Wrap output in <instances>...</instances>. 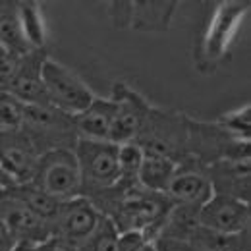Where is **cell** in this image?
Masks as SVG:
<instances>
[{
    "mask_svg": "<svg viewBox=\"0 0 251 251\" xmlns=\"http://www.w3.org/2000/svg\"><path fill=\"white\" fill-rule=\"evenodd\" d=\"M74 155L81 176V195H85L87 191L95 193L118 186V145L110 141L79 137Z\"/></svg>",
    "mask_w": 251,
    "mask_h": 251,
    "instance_id": "6da1fadb",
    "label": "cell"
},
{
    "mask_svg": "<svg viewBox=\"0 0 251 251\" xmlns=\"http://www.w3.org/2000/svg\"><path fill=\"white\" fill-rule=\"evenodd\" d=\"M31 184L58 201L79 197L81 176L74 149L54 147L39 155Z\"/></svg>",
    "mask_w": 251,
    "mask_h": 251,
    "instance_id": "7a4b0ae2",
    "label": "cell"
},
{
    "mask_svg": "<svg viewBox=\"0 0 251 251\" xmlns=\"http://www.w3.org/2000/svg\"><path fill=\"white\" fill-rule=\"evenodd\" d=\"M41 81L50 106L66 116H77L95 99L89 87L70 68L52 58H45L41 64Z\"/></svg>",
    "mask_w": 251,
    "mask_h": 251,
    "instance_id": "3957f363",
    "label": "cell"
},
{
    "mask_svg": "<svg viewBox=\"0 0 251 251\" xmlns=\"http://www.w3.org/2000/svg\"><path fill=\"white\" fill-rule=\"evenodd\" d=\"M37 158L35 143L24 129L0 133V182L4 191L29 184Z\"/></svg>",
    "mask_w": 251,
    "mask_h": 251,
    "instance_id": "277c9868",
    "label": "cell"
},
{
    "mask_svg": "<svg viewBox=\"0 0 251 251\" xmlns=\"http://www.w3.org/2000/svg\"><path fill=\"white\" fill-rule=\"evenodd\" d=\"M250 219V203L220 193H213V197L205 205H201L197 213L201 228L222 236L246 234Z\"/></svg>",
    "mask_w": 251,
    "mask_h": 251,
    "instance_id": "5b68a950",
    "label": "cell"
},
{
    "mask_svg": "<svg viewBox=\"0 0 251 251\" xmlns=\"http://www.w3.org/2000/svg\"><path fill=\"white\" fill-rule=\"evenodd\" d=\"M100 215L102 213L95 207L93 201L83 195L62 201L56 219L50 224L52 238H58L75 248L91 236V232L99 224Z\"/></svg>",
    "mask_w": 251,
    "mask_h": 251,
    "instance_id": "8992f818",
    "label": "cell"
},
{
    "mask_svg": "<svg viewBox=\"0 0 251 251\" xmlns=\"http://www.w3.org/2000/svg\"><path fill=\"white\" fill-rule=\"evenodd\" d=\"M0 222L6 226V230L18 244H27L35 248L52 238L50 224L37 217L8 191L0 193Z\"/></svg>",
    "mask_w": 251,
    "mask_h": 251,
    "instance_id": "52a82bcc",
    "label": "cell"
},
{
    "mask_svg": "<svg viewBox=\"0 0 251 251\" xmlns=\"http://www.w3.org/2000/svg\"><path fill=\"white\" fill-rule=\"evenodd\" d=\"M248 14V2H228L222 4L215 18L211 20L209 31L205 35L203 41V49L207 54V60H217L220 56H224V52L228 50L232 39L236 37L238 27L242 24V18Z\"/></svg>",
    "mask_w": 251,
    "mask_h": 251,
    "instance_id": "ba28073f",
    "label": "cell"
},
{
    "mask_svg": "<svg viewBox=\"0 0 251 251\" xmlns=\"http://www.w3.org/2000/svg\"><path fill=\"white\" fill-rule=\"evenodd\" d=\"M114 100H116V114L114 122L108 133V141L114 145L129 143L139 133L143 120L147 116V106L143 100H137V97L127 91L124 85H114Z\"/></svg>",
    "mask_w": 251,
    "mask_h": 251,
    "instance_id": "9c48e42d",
    "label": "cell"
},
{
    "mask_svg": "<svg viewBox=\"0 0 251 251\" xmlns=\"http://www.w3.org/2000/svg\"><path fill=\"white\" fill-rule=\"evenodd\" d=\"M45 58L37 56V50H31L27 56L20 58L18 70L12 77V81L0 89L14 95L18 100H22L27 106H50L43 81H41V64Z\"/></svg>",
    "mask_w": 251,
    "mask_h": 251,
    "instance_id": "30bf717a",
    "label": "cell"
},
{
    "mask_svg": "<svg viewBox=\"0 0 251 251\" xmlns=\"http://www.w3.org/2000/svg\"><path fill=\"white\" fill-rule=\"evenodd\" d=\"M116 114V100L114 99H97L79 112L77 116H72L74 127L79 131V137L85 139H97V141H108V133L114 122Z\"/></svg>",
    "mask_w": 251,
    "mask_h": 251,
    "instance_id": "8fae6325",
    "label": "cell"
},
{
    "mask_svg": "<svg viewBox=\"0 0 251 251\" xmlns=\"http://www.w3.org/2000/svg\"><path fill=\"white\" fill-rule=\"evenodd\" d=\"M213 186L207 176L199 172H176L170 186L166 189V197L172 205H188L201 207L213 197Z\"/></svg>",
    "mask_w": 251,
    "mask_h": 251,
    "instance_id": "7c38bea8",
    "label": "cell"
},
{
    "mask_svg": "<svg viewBox=\"0 0 251 251\" xmlns=\"http://www.w3.org/2000/svg\"><path fill=\"white\" fill-rule=\"evenodd\" d=\"M178 168L174 160L160 155H145L141 168L137 172V184L151 193L166 195V189L170 186L172 178L176 176Z\"/></svg>",
    "mask_w": 251,
    "mask_h": 251,
    "instance_id": "4fadbf2b",
    "label": "cell"
},
{
    "mask_svg": "<svg viewBox=\"0 0 251 251\" xmlns=\"http://www.w3.org/2000/svg\"><path fill=\"white\" fill-rule=\"evenodd\" d=\"M176 2H133L131 25L141 31H166Z\"/></svg>",
    "mask_w": 251,
    "mask_h": 251,
    "instance_id": "5bb4252c",
    "label": "cell"
},
{
    "mask_svg": "<svg viewBox=\"0 0 251 251\" xmlns=\"http://www.w3.org/2000/svg\"><path fill=\"white\" fill-rule=\"evenodd\" d=\"M18 24L25 43L31 50H39L47 43V25L43 18V10L37 2H16Z\"/></svg>",
    "mask_w": 251,
    "mask_h": 251,
    "instance_id": "9a60e30c",
    "label": "cell"
},
{
    "mask_svg": "<svg viewBox=\"0 0 251 251\" xmlns=\"http://www.w3.org/2000/svg\"><path fill=\"white\" fill-rule=\"evenodd\" d=\"M0 47L18 58H24L31 52L18 24L16 2H0Z\"/></svg>",
    "mask_w": 251,
    "mask_h": 251,
    "instance_id": "2e32d148",
    "label": "cell"
},
{
    "mask_svg": "<svg viewBox=\"0 0 251 251\" xmlns=\"http://www.w3.org/2000/svg\"><path fill=\"white\" fill-rule=\"evenodd\" d=\"M12 197H16L18 201H22L29 211H33L37 217H41L43 220H47L49 224H52V220L56 219L60 203L58 199H54L52 195L45 193L43 189H39L37 186H33L31 182L25 186H18V188L6 189Z\"/></svg>",
    "mask_w": 251,
    "mask_h": 251,
    "instance_id": "e0dca14e",
    "label": "cell"
},
{
    "mask_svg": "<svg viewBox=\"0 0 251 251\" xmlns=\"http://www.w3.org/2000/svg\"><path fill=\"white\" fill-rule=\"evenodd\" d=\"M145 158L143 147L135 141L118 145V170H120V182L118 186H133L137 184V172L141 168V162Z\"/></svg>",
    "mask_w": 251,
    "mask_h": 251,
    "instance_id": "ac0fdd59",
    "label": "cell"
},
{
    "mask_svg": "<svg viewBox=\"0 0 251 251\" xmlns=\"http://www.w3.org/2000/svg\"><path fill=\"white\" fill-rule=\"evenodd\" d=\"M116 238L118 228L114 226V222L108 219V215H100L91 236L75 246V251H116Z\"/></svg>",
    "mask_w": 251,
    "mask_h": 251,
    "instance_id": "d6986e66",
    "label": "cell"
},
{
    "mask_svg": "<svg viewBox=\"0 0 251 251\" xmlns=\"http://www.w3.org/2000/svg\"><path fill=\"white\" fill-rule=\"evenodd\" d=\"M25 106L14 95L0 91V133L20 131L25 122Z\"/></svg>",
    "mask_w": 251,
    "mask_h": 251,
    "instance_id": "ffe728a7",
    "label": "cell"
},
{
    "mask_svg": "<svg viewBox=\"0 0 251 251\" xmlns=\"http://www.w3.org/2000/svg\"><path fill=\"white\" fill-rule=\"evenodd\" d=\"M250 104H244V108H238L234 112H228L220 118V124L224 126L232 135L238 137H250Z\"/></svg>",
    "mask_w": 251,
    "mask_h": 251,
    "instance_id": "44dd1931",
    "label": "cell"
},
{
    "mask_svg": "<svg viewBox=\"0 0 251 251\" xmlns=\"http://www.w3.org/2000/svg\"><path fill=\"white\" fill-rule=\"evenodd\" d=\"M149 242L147 234L143 230H120L116 238V251H139L145 244Z\"/></svg>",
    "mask_w": 251,
    "mask_h": 251,
    "instance_id": "7402d4cb",
    "label": "cell"
},
{
    "mask_svg": "<svg viewBox=\"0 0 251 251\" xmlns=\"http://www.w3.org/2000/svg\"><path fill=\"white\" fill-rule=\"evenodd\" d=\"M18 64H20L18 56H14L10 50L0 47V89H4L12 81L16 70H18Z\"/></svg>",
    "mask_w": 251,
    "mask_h": 251,
    "instance_id": "603a6c76",
    "label": "cell"
},
{
    "mask_svg": "<svg viewBox=\"0 0 251 251\" xmlns=\"http://www.w3.org/2000/svg\"><path fill=\"white\" fill-rule=\"evenodd\" d=\"M16 240L12 238V234L6 230V226L0 222V251H12L16 248Z\"/></svg>",
    "mask_w": 251,
    "mask_h": 251,
    "instance_id": "cb8c5ba5",
    "label": "cell"
},
{
    "mask_svg": "<svg viewBox=\"0 0 251 251\" xmlns=\"http://www.w3.org/2000/svg\"><path fill=\"white\" fill-rule=\"evenodd\" d=\"M45 246H47V251H75L74 246L66 244V242H62V240H58V238H50Z\"/></svg>",
    "mask_w": 251,
    "mask_h": 251,
    "instance_id": "d4e9b609",
    "label": "cell"
},
{
    "mask_svg": "<svg viewBox=\"0 0 251 251\" xmlns=\"http://www.w3.org/2000/svg\"><path fill=\"white\" fill-rule=\"evenodd\" d=\"M12 251H33V246H27V244H16V248Z\"/></svg>",
    "mask_w": 251,
    "mask_h": 251,
    "instance_id": "484cf974",
    "label": "cell"
},
{
    "mask_svg": "<svg viewBox=\"0 0 251 251\" xmlns=\"http://www.w3.org/2000/svg\"><path fill=\"white\" fill-rule=\"evenodd\" d=\"M139 251H157V248H155V244H153V242H147V244H145Z\"/></svg>",
    "mask_w": 251,
    "mask_h": 251,
    "instance_id": "4316f807",
    "label": "cell"
},
{
    "mask_svg": "<svg viewBox=\"0 0 251 251\" xmlns=\"http://www.w3.org/2000/svg\"><path fill=\"white\" fill-rule=\"evenodd\" d=\"M45 244H47V242H45ZM45 244H41V246H35V248H33V251H47V246H45Z\"/></svg>",
    "mask_w": 251,
    "mask_h": 251,
    "instance_id": "83f0119b",
    "label": "cell"
}]
</instances>
